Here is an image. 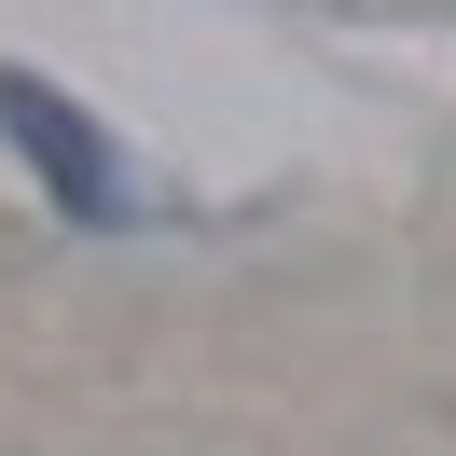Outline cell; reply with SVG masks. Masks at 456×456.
Here are the masks:
<instances>
[{
  "label": "cell",
  "instance_id": "obj_1",
  "mask_svg": "<svg viewBox=\"0 0 456 456\" xmlns=\"http://www.w3.org/2000/svg\"><path fill=\"white\" fill-rule=\"evenodd\" d=\"M0 139L42 167V194L69 208V222H139V194H125V167H111V139H97L84 111H69L42 69H0Z\"/></svg>",
  "mask_w": 456,
  "mask_h": 456
}]
</instances>
